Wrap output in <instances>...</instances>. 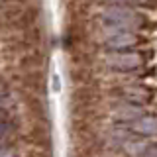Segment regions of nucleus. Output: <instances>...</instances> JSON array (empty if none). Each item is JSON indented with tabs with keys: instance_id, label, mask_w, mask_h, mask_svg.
Returning a JSON list of instances; mask_svg holds the SVG:
<instances>
[{
	"instance_id": "obj_4",
	"label": "nucleus",
	"mask_w": 157,
	"mask_h": 157,
	"mask_svg": "<svg viewBox=\"0 0 157 157\" xmlns=\"http://www.w3.org/2000/svg\"><path fill=\"white\" fill-rule=\"evenodd\" d=\"M124 98L132 106H141V104L151 102L153 92L145 86H128V88H124Z\"/></svg>"
},
{
	"instance_id": "obj_2",
	"label": "nucleus",
	"mask_w": 157,
	"mask_h": 157,
	"mask_svg": "<svg viewBox=\"0 0 157 157\" xmlns=\"http://www.w3.org/2000/svg\"><path fill=\"white\" fill-rule=\"evenodd\" d=\"M104 63L110 69H116V71H136V69H140L144 65V55L134 53V51L110 53V55H106Z\"/></svg>"
},
{
	"instance_id": "obj_5",
	"label": "nucleus",
	"mask_w": 157,
	"mask_h": 157,
	"mask_svg": "<svg viewBox=\"0 0 157 157\" xmlns=\"http://www.w3.org/2000/svg\"><path fill=\"white\" fill-rule=\"evenodd\" d=\"M128 126H130V130L134 134H140V136H155L157 134V118H153V116H141L137 120H132Z\"/></svg>"
},
{
	"instance_id": "obj_3",
	"label": "nucleus",
	"mask_w": 157,
	"mask_h": 157,
	"mask_svg": "<svg viewBox=\"0 0 157 157\" xmlns=\"http://www.w3.org/2000/svg\"><path fill=\"white\" fill-rule=\"evenodd\" d=\"M140 43H144V37L137 36L136 32H118V33H114V36H110V37L104 39V45L108 49H112L114 53H120V51H126V49L137 47Z\"/></svg>"
},
{
	"instance_id": "obj_6",
	"label": "nucleus",
	"mask_w": 157,
	"mask_h": 157,
	"mask_svg": "<svg viewBox=\"0 0 157 157\" xmlns=\"http://www.w3.org/2000/svg\"><path fill=\"white\" fill-rule=\"evenodd\" d=\"M0 157H14V153L8 149V147H0Z\"/></svg>"
},
{
	"instance_id": "obj_1",
	"label": "nucleus",
	"mask_w": 157,
	"mask_h": 157,
	"mask_svg": "<svg viewBox=\"0 0 157 157\" xmlns=\"http://www.w3.org/2000/svg\"><path fill=\"white\" fill-rule=\"evenodd\" d=\"M100 18H102V22H104L106 26L120 28V29H124V32H128V29H137V28H141L145 24V20H144L141 14L130 10L128 6H124V4L104 8L102 14H100Z\"/></svg>"
},
{
	"instance_id": "obj_7",
	"label": "nucleus",
	"mask_w": 157,
	"mask_h": 157,
	"mask_svg": "<svg viewBox=\"0 0 157 157\" xmlns=\"http://www.w3.org/2000/svg\"><path fill=\"white\" fill-rule=\"evenodd\" d=\"M151 157H157V147H155V149H151Z\"/></svg>"
}]
</instances>
